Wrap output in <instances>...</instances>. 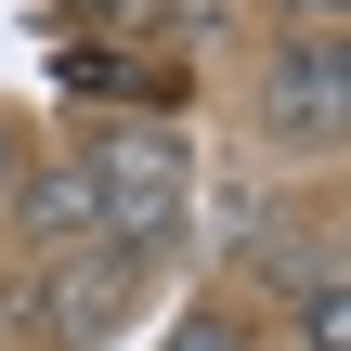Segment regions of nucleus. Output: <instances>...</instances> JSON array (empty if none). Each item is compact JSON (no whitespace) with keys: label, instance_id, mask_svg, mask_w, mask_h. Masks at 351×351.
Segmentation results:
<instances>
[{"label":"nucleus","instance_id":"6","mask_svg":"<svg viewBox=\"0 0 351 351\" xmlns=\"http://www.w3.org/2000/svg\"><path fill=\"white\" fill-rule=\"evenodd\" d=\"M261 326H287V351H351V274H339V287H300V300H274Z\"/></svg>","mask_w":351,"mask_h":351},{"label":"nucleus","instance_id":"4","mask_svg":"<svg viewBox=\"0 0 351 351\" xmlns=\"http://www.w3.org/2000/svg\"><path fill=\"white\" fill-rule=\"evenodd\" d=\"M0 221L26 234V274H39V261H78V247H104V221H91V169H78V156H52V169H26Z\"/></svg>","mask_w":351,"mask_h":351},{"label":"nucleus","instance_id":"7","mask_svg":"<svg viewBox=\"0 0 351 351\" xmlns=\"http://www.w3.org/2000/svg\"><path fill=\"white\" fill-rule=\"evenodd\" d=\"M287 39H339V0H287Z\"/></svg>","mask_w":351,"mask_h":351},{"label":"nucleus","instance_id":"1","mask_svg":"<svg viewBox=\"0 0 351 351\" xmlns=\"http://www.w3.org/2000/svg\"><path fill=\"white\" fill-rule=\"evenodd\" d=\"M78 169H91V221H104V247H117L130 274L182 261V221H195V143H182L169 117H117V130H91Z\"/></svg>","mask_w":351,"mask_h":351},{"label":"nucleus","instance_id":"8","mask_svg":"<svg viewBox=\"0 0 351 351\" xmlns=\"http://www.w3.org/2000/svg\"><path fill=\"white\" fill-rule=\"evenodd\" d=\"M13 182H26V143H13V117H0V208H13Z\"/></svg>","mask_w":351,"mask_h":351},{"label":"nucleus","instance_id":"3","mask_svg":"<svg viewBox=\"0 0 351 351\" xmlns=\"http://www.w3.org/2000/svg\"><path fill=\"white\" fill-rule=\"evenodd\" d=\"M130 300H143V274H130L117 247H78V261H39V274H26V313H39L52 351H104Z\"/></svg>","mask_w":351,"mask_h":351},{"label":"nucleus","instance_id":"5","mask_svg":"<svg viewBox=\"0 0 351 351\" xmlns=\"http://www.w3.org/2000/svg\"><path fill=\"white\" fill-rule=\"evenodd\" d=\"M156 351H274V326H261L247 300H221V287H208V300H182V313L156 326Z\"/></svg>","mask_w":351,"mask_h":351},{"label":"nucleus","instance_id":"2","mask_svg":"<svg viewBox=\"0 0 351 351\" xmlns=\"http://www.w3.org/2000/svg\"><path fill=\"white\" fill-rule=\"evenodd\" d=\"M261 156H339L351 143V39H274L261 52Z\"/></svg>","mask_w":351,"mask_h":351}]
</instances>
